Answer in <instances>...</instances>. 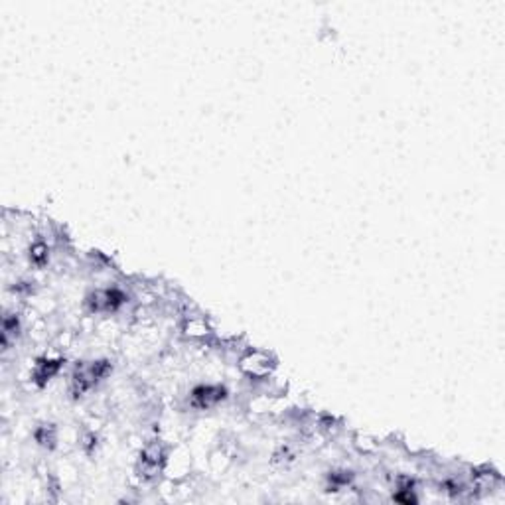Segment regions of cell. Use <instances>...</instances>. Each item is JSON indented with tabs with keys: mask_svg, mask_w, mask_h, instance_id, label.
Returning <instances> with one entry per match:
<instances>
[{
	"mask_svg": "<svg viewBox=\"0 0 505 505\" xmlns=\"http://www.w3.org/2000/svg\"><path fill=\"white\" fill-rule=\"evenodd\" d=\"M111 371L109 362H93L91 365H79L71 379V393L73 397H81L93 385H97L101 379Z\"/></svg>",
	"mask_w": 505,
	"mask_h": 505,
	"instance_id": "cell-1",
	"label": "cell"
},
{
	"mask_svg": "<svg viewBox=\"0 0 505 505\" xmlns=\"http://www.w3.org/2000/svg\"><path fill=\"white\" fill-rule=\"evenodd\" d=\"M227 397V391L221 385H197L190 395V403L196 408H211L219 405Z\"/></svg>",
	"mask_w": 505,
	"mask_h": 505,
	"instance_id": "cell-2",
	"label": "cell"
},
{
	"mask_svg": "<svg viewBox=\"0 0 505 505\" xmlns=\"http://www.w3.org/2000/svg\"><path fill=\"white\" fill-rule=\"evenodd\" d=\"M162 460H164V452H162V448H160L158 444L146 446L144 452L141 454L142 468H144V472H150V474L160 468V462H162Z\"/></svg>",
	"mask_w": 505,
	"mask_h": 505,
	"instance_id": "cell-4",
	"label": "cell"
},
{
	"mask_svg": "<svg viewBox=\"0 0 505 505\" xmlns=\"http://www.w3.org/2000/svg\"><path fill=\"white\" fill-rule=\"evenodd\" d=\"M126 296L121 293L119 288H107V290H99L95 295L87 298L89 306L93 312H115L125 304Z\"/></svg>",
	"mask_w": 505,
	"mask_h": 505,
	"instance_id": "cell-3",
	"label": "cell"
},
{
	"mask_svg": "<svg viewBox=\"0 0 505 505\" xmlns=\"http://www.w3.org/2000/svg\"><path fill=\"white\" fill-rule=\"evenodd\" d=\"M59 367H61V359H42L36 367V381L43 385L46 381H50L56 375Z\"/></svg>",
	"mask_w": 505,
	"mask_h": 505,
	"instance_id": "cell-5",
	"label": "cell"
},
{
	"mask_svg": "<svg viewBox=\"0 0 505 505\" xmlns=\"http://www.w3.org/2000/svg\"><path fill=\"white\" fill-rule=\"evenodd\" d=\"M30 261L34 265H38V267L46 265V261H48V247L43 243H34L30 247Z\"/></svg>",
	"mask_w": 505,
	"mask_h": 505,
	"instance_id": "cell-6",
	"label": "cell"
}]
</instances>
